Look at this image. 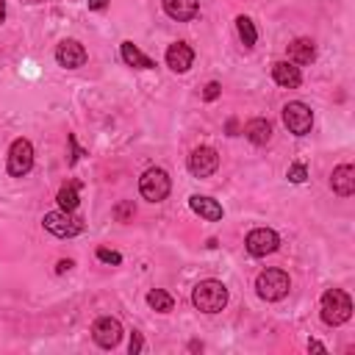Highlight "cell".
<instances>
[{"instance_id": "1", "label": "cell", "mask_w": 355, "mask_h": 355, "mask_svg": "<svg viewBox=\"0 0 355 355\" xmlns=\"http://www.w3.org/2000/svg\"><path fill=\"white\" fill-rule=\"evenodd\" d=\"M191 302L202 313H219L227 305V288L219 280H202L191 291Z\"/></svg>"}, {"instance_id": "2", "label": "cell", "mask_w": 355, "mask_h": 355, "mask_svg": "<svg viewBox=\"0 0 355 355\" xmlns=\"http://www.w3.org/2000/svg\"><path fill=\"white\" fill-rule=\"evenodd\" d=\"M349 316H352V300H349V294L341 291V288H327L322 294V319H324V324L338 327Z\"/></svg>"}, {"instance_id": "3", "label": "cell", "mask_w": 355, "mask_h": 355, "mask_svg": "<svg viewBox=\"0 0 355 355\" xmlns=\"http://www.w3.org/2000/svg\"><path fill=\"white\" fill-rule=\"evenodd\" d=\"M255 288H258V297H261V300L275 302V300H283V297L288 294L291 280H288V275H286L283 269H263V272L255 277Z\"/></svg>"}, {"instance_id": "4", "label": "cell", "mask_w": 355, "mask_h": 355, "mask_svg": "<svg viewBox=\"0 0 355 355\" xmlns=\"http://www.w3.org/2000/svg\"><path fill=\"white\" fill-rule=\"evenodd\" d=\"M169 189H172L169 175H166L161 166H150V169H144L141 178H139V191H141V197L150 200V202H161V200H166Z\"/></svg>"}, {"instance_id": "5", "label": "cell", "mask_w": 355, "mask_h": 355, "mask_svg": "<svg viewBox=\"0 0 355 355\" xmlns=\"http://www.w3.org/2000/svg\"><path fill=\"white\" fill-rule=\"evenodd\" d=\"M283 125L288 128V133L305 136V133H311V128H313V111H311L305 103H300V100L286 103V105H283Z\"/></svg>"}, {"instance_id": "6", "label": "cell", "mask_w": 355, "mask_h": 355, "mask_svg": "<svg viewBox=\"0 0 355 355\" xmlns=\"http://www.w3.org/2000/svg\"><path fill=\"white\" fill-rule=\"evenodd\" d=\"M44 227L58 239H72L83 230V219L75 216L72 211H53V214H44Z\"/></svg>"}, {"instance_id": "7", "label": "cell", "mask_w": 355, "mask_h": 355, "mask_svg": "<svg viewBox=\"0 0 355 355\" xmlns=\"http://www.w3.org/2000/svg\"><path fill=\"white\" fill-rule=\"evenodd\" d=\"M244 247H247L250 255L263 258V255H269V252H275V250L280 247V236H277L275 230H269V227H255V230L247 233Z\"/></svg>"}, {"instance_id": "8", "label": "cell", "mask_w": 355, "mask_h": 355, "mask_svg": "<svg viewBox=\"0 0 355 355\" xmlns=\"http://www.w3.org/2000/svg\"><path fill=\"white\" fill-rule=\"evenodd\" d=\"M33 169V147L28 139H17L8 150V172L14 178H22Z\"/></svg>"}, {"instance_id": "9", "label": "cell", "mask_w": 355, "mask_h": 355, "mask_svg": "<svg viewBox=\"0 0 355 355\" xmlns=\"http://www.w3.org/2000/svg\"><path fill=\"white\" fill-rule=\"evenodd\" d=\"M92 336L103 349H114L119 344V338H122V324L114 316H100L94 322V327H92Z\"/></svg>"}, {"instance_id": "10", "label": "cell", "mask_w": 355, "mask_h": 355, "mask_svg": "<svg viewBox=\"0 0 355 355\" xmlns=\"http://www.w3.org/2000/svg\"><path fill=\"white\" fill-rule=\"evenodd\" d=\"M216 166H219V155H216L214 147H197V150H191V155H189V172L194 178H208V175L216 172Z\"/></svg>"}, {"instance_id": "11", "label": "cell", "mask_w": 355, "mask_h": 355, "mask_svg": "<svg viewBox=\"0 0 355 355\" xmlns=\"http://www.w3.org/2000/svg\"><path fill=\"white\" fill-rule=\"evenodd\" d=\"M86 47L80 44V42H75V39H64L58 47H55V61L61 64V67H67V69H78V67H83L86 64Z\"/></svg>"}, {"instance_id": "12", "label": "cell", "mask_w": 355, "mask_h": 355, "mask_svg": "<svg viewBox=\"0 0 355 355\" xmlns=\"http://www.w3.org/2000/svg\"><path fill=\"white\" fill-rule=\"evenodd\" d=\"M330 189L338 197H352L355 194V166H349V164L336 166L330 175Z\"/></svg>"}, {"instance_id": "13", "label": "cell", "mask_w": 355, "mask_h": 355, "mask_svg": "<svg viewBox=\"0 0 355 355\" xmlns=\"http://www.w3.org/2000/svg\"><path fill=\"white\" fill-rule=\"evenodd\" d=\"M191 61H194V50H191L186 42L169 44V50H166V67H169L172 72H189Z\"/></svg>"}, {"instance_id": "14", "label": "cell", "mask_w": 355, "mask_h": 355, "mask_svg": "<svg viewBox=\"0 0 355 355\" xmlns=\"http://www.w3.org/2000/svg\"><path fill=\"white\" fill-rule=\"evenodd\" d=\"M272 78H275L277 86H286V89H297L302 83L300 67L291 64V61H275L272 64Z\"/></svg>"}, {"instance_id": "15", "label": "cell", "mask_w": 355, "mask_h": 355, "mask_svg": "<svg viewBox=\"0 0 355 355\" xmlns=\"http://www.w3.org/2000/svg\"><path fill=\"white\" fill-rule=\"evenodd\" d=\"M189 208H191L194 214H200L202 219H208V222H219V219L225 216L222 205H219L214 197H202V194H194V197H189Z\"/></svg>"}, {"instance_id": "16", "label": "cell", "mask_w": 355, "mask_h": 355, "mask_svg": "<svg viewBox=\"0 0 355 355\" xmlns=\"http://www.w3.org/2000/svg\"><path fill=\"white\" fill-rule=\"evenodd\" d=\"M161 3H164L166 17H172V19H178V22H189V19H194L197 11H200V3H197V0H161Z\"/></svg>"}, {"instance_id": "17", "label": "cell", "mask_w": 355, "mask_h": 355, "mask_svg": "<svg viewBox=\"0 0 355 355\" xmlns=\"http://www.w3.org/2000/svg\"><path fill=\"white\" fill-rule=\"evenodd\" d=\"M288 61L291 64H297V67H302V64H311L313 58H316V47H313V42L311 39H294L291 44H288Z\"/></svg>"}, {"instance_id": "18", "label": "cell", "mask_w": 355, "mask_h": 355, "mask_svg": "<svg viewBox=\"0 0 355 355\" xmlns=\"http://www.w3.org/2000/svg\"><path fill=\"white\" fill-rule=\"evenodd\" d=\"M122 58L128 67H136V69H153L155 67V61L150 55H144L133 42H122Z\"/></svg>"}, {"instance_id": "19", "label": "cell", "mask_w": 355, "mask_h": 355, "mask_svg": "<svg viewBox=\"0 0 355 355\" xmlns=\"http://www.w3.org/2000/svg\"><path fill=\"white\" fill-rule=\"evenodd\" d=\"M244 136L252 141V144H266L269 139H272V125L266 122V119H250L247 125H244Z\"/></svg>"}, {"instance_id": "20", "label": "cell", "mask_w": 355, "mask_h": 355, "mask_svg": "<svg viewBox=\"0 0 355 355\" xmlns=\"http://www.w3.org/2000/svg\"><path fill=\"white\" fill-rule=\"evenodd\" d=\"M78 189H80V183H78V180H69L67 186H61V189H58L55 200H58L61 211H75V208H78Z\"/></svg>"}, {"instance_id": "21", "label": "cell", "mask_w": 355, "mask_h": 355, "mask_svg": "<svg viewBox=\"0 0 355 355\" xmlns=\"http://www.w3.org/2000/svg\"><path fill=\"white\" fill-rule=\"evenodd\" d=\"M236 31H239V39H241V44L244 47H255V39H258V31H255V25H252V19L250 17H236Z\"/></svg>"}, {"instance_id": "22", "label": "cell", "mask_w": 355, "mask_h": 355, "mask_svg": "<svg viewBox=\"0 0 355 355\" xmlns=\"http://www.w3.org/2000/svg\"><path fill=\"white\" fill-rule=\"evenodd\" d=\"M147 305H150L153 311H158V313H169L172 305H175V300H172L164 288H153V291L147 294Z\"/></svg>"}, {"instance_id": "23", "label": "cell", "mask_w": 355, "mask_h": 355, "mask_svg": "<svg viewBox=\"0 0 355 355\" xmlns=\"http://www.w3.org/2000/svg\"><path fill=\"white\" fill-rule=\"evenodd\" d=\"M305 178H308V169H305V164H291L288 166V180L291 183H305Z\"/></svg>"}, {"instance_id": "24", "label": "cell", "mask_w": 355, "mask_h": 355, "mask_svg": "<svg viewBox=\"0 0 355 355\" xmlns=\"http://www.w3.org/2000/svg\"><path fill=\"white\" fill-rule=\"evenodd\" d=\"M133 214H136V208H133V202H130V200H125V202H119V205L114 208V216H116L119 222H128Z\"/></svg>"}, {"instance_id": "25", "label": "cell", "mask_w": 355, "mask_h": 355, "mask_svg": "<svg viewBox=\"0 0 355 355\" xmlns=\"http://www.w3.org/2000/svg\"><path fill=\"white\" fill-rule=\"evenodd\" d=\"M97 258H100V261H105V263H114V266H116V263H122V255H119V252H114V250H105V247H100V250H97Z\"/></svg>"}, {"instance_id": "26", "label": "cell", "mask_w": 355, "mask_h": 355, "mask_svg": "<svg viewBox=\"0 0 355 355\" xmlns=\"http://www.w3.org/2000/svg\"><path fill=\"white\" fill-rule=\"evenodd\" d=\"M141 349H144V338H141V333H136V330H133V333H130V344H128V352H130V355H139Z\"/></svg>"}, {"instance_id": "27", "label": "cell", "mask_w": 355, "mask_h": 355, "mask_svg": "<svg viewBox=\"0 0 355 355\" xmlns=\"http://www.w3.org/2000/svg\"><path fill=\"white\" fill-rule=\"evenodd\" d=\"M219 92H222V86H219L216 80H211V83L202 89V100H208V103H211V100H216V97H219Z\"/></svg>"}, {"instance_id": "28", "label": "cell", "mask_w": 355, "mask_h": 355, "mask_svg": "<svg viewBox=\"0 0 355 355\" xmlns=\"http://www.w3.org/2000/svg\"><path fill=\"white\" fill-rule=\"evenodd\" d=\"M86 3H89L92 11H103V8L108 6V0H86Z\"/></svg>"}, {"instance_id": "29", "label": "cell", "mask_w": 355, "mask_h": 355, "mask_svg": "<svg viewBox=\"0 0 355 355\" xmlns=\"http://www.w3.org/2000/svg\"><path fill=\"white\" fill-rule=\"evenodd\" d=\"M308 349H311V352H327V347H324L322 341H308Z\"/></svg>"}, {"instance_id": "30", "label": "cell", "mask_w": 355, "mask_h": 355, "mask_svg": "<svg viewBox=\"0 0 355 355\" xmlns=\"http://www.w3.org/2000/svg\"><path fill=\"white\" fill-rule=\"evenodd\" d=\"M72 269V261H58V266H55V272L61 275V272H69Z\"/></svg>"}, {"instance_id": "31", "label": "cell", "mask_w": 355, "mask_h": 355, "mask_svg": "<svg viewBox=\"0 0 355 355\" xmlns=\"http://www.w3.org/2000/svg\"><path fill=\"white\" fill-rule=\"evenodd\" d=\"M6 19V0H0V22Z\"/></svg>"}, {"instance_id": "32", "label": "cell", "mask_w": 355, "mask_h": 355, "mask_svg": "<svg viewBox=\"0 0 355 355\" xmlns=\"http://www.w3.org/2000/svg\"><path fill=\"white\" fill-rule=\"evenodd\" d=\"M36 3H44V0H36Z\"/></svg>"}]
</instances>
